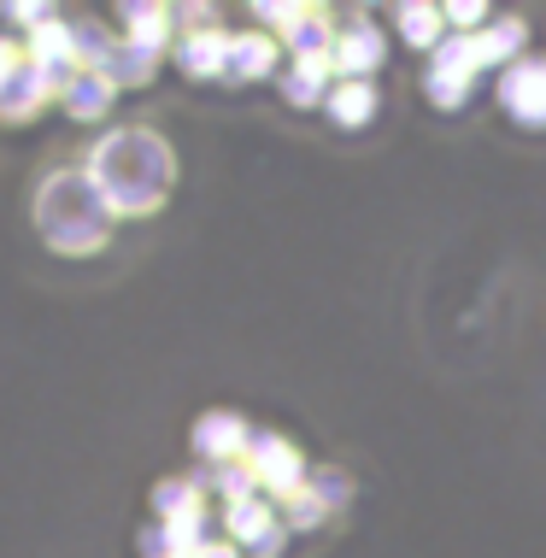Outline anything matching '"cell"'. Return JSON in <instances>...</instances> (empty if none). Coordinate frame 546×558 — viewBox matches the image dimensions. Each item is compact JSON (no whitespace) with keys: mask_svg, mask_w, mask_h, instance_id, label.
Here are the masks:
<instances>
[{"mask_svg":"<svg viewBox=\"0 0 546 558\" xmlns=\"http://www.w3.org/2000/svg\"><path fill=\"white\" fill-rule=\"evenodd\" d=\"M95 171H100V189L118 213L142 218L171 194V147L147 130H124L95 154Z\"/></svg>","mask_w":546,"mask_h":558,"instance_id":"1","label":"cell"},{"mask_svg":"<svg viewBox=\"0 0 546 558\" xmlns=\"http://www.w3.org/2000/svg\"><path fill=\"white\" fill-rule=\"evenodd\" d=\"M482 53H476V36H452L441 41V48L429 53V71H423V95L435 100L441 112H459L464 100H470V88H476V77H482Z\"/></svg>","mask_w":546,"mask_h":558,"instance_id":"2","label":"cell"},{"mask_svg":"<svg viewBox=\"0 0 546 558\" xmlns=\"http://www.w3.org/2000/svg\"><path fill=\"white\" fill-rule=\"evenodd\" d=\"M499 107L518 118L523 130H546V59H518L499 71Z\"/></svg>","mask_w":546,"mask_h":558,"instance_id":"3","label":"cell"},{"mask_svg":"<svg viewBox=\"0 0 546 558\" xmlns=\"http://www.w3.org/2000/svg\"><path fill=\"white\" fill-rule=\"evenodd\" d=\"M247 471L259 488L270 494H294V488H306V459H300V447L294 441H282V435H253V447H247Z\"/></svg>","mask_w":546,"mask_h":558,"instance_id":"4","label":"cell"},{"mask_svg":"<svg viewBox=\"0 0 546 558\" xmlns=\"http://www.w3.org/2000/svg\"><path fill=\"white\" fill-rule=\"evenodd\" d=\"M336 77L341 83H371L376 71H383V59H388V36L376 24H347L341 36H336Z\"/></svg>","mask_w":546,"mask_h":558,"instance_id":"5","label":"cell"},{"mask_svg":"<svg viewBox=\"0 0 546 558\" xmlns=\"http://www.w3.org/2000/svg\"><path fill=\"white\" fill-rule=\"evenodd\" d=\"M230 535L247 558H277L288 541V523L270 511V500H241V506H230Z\"/></svg>","mask_w":546,"mask_h":558,"instance_id":"6","label":"cell"},{"mask_svg":"<svg viewBox=\"0 0 546 558\" xmlns=\"http://www.w3.org/2000/svg\"><path fill=\"white\" fill-rule=\"evenodd\" d=\"M247 447H253V435L235 412H206L201 424H194V452H206L211 464H241Z\"/></svg>","mask_w":546,"mask_h":558,"instance_id":"7","label":"cell"},{"mask_svg":"<svg viewBox=\"0 0 546 558\" xmlns=\"http://www.w3.org/2000/svg\"><path fill=\"white\" fill-rule=\"evenodd\" d=\"M277 71V41L265 36V29H241V36H230V71L223 77L235 83H259Z\"/></svg>","mask_w":546,"mask_h":558,"instance_id":"8","label":"cell"},{"mask_svg":"<svg viewBox=\"0 0 546 558\" xmlns=\"http://www.w3.org/2000/svg\"><path fill=\"white\" fill-rule=\"evenodd\" d=\"M177 59H182L189 77H223V71H230V36H223V29H189Z\"/></svg>","mask_w":546,"mask_h":558,"instance_id":"9","label":"cell"},{"mask_svg":"<svg viewBox=\"0 0 546 558\" xmlns=\"http://www.w3.org/2000/svg\"><path fill=\"white\" fill-rule=\"evenodd\" d=\"M393 29H400V41L435 53L447 41V12L429 7V0H405V7H393Z\"/></svg>","mask_w":546,"mask_h":558,"instance_id":"10","label":"cell"},{"mask_svg":"<svg viewBox=\"0 0 546 558\" xmlns=\"http://www.w3.org/2000/svg\"><path fill=\"white\" fill-rule=\"evenodd\" d=\"M523 48H529V24L523 19H499V24H488V29H476V53H482V65H518L523 59Z\"/></svg>","mask_w":546,"mask_h":558,"instance_id":"11","label":"cell"},{"mask_svg":"<svg viewBox=\"0 0 546 558\" xmlns=\"http://www.w3.org/2000/svg\"><path fill=\"white\" fill-rule=\"evenodd\" d=\"M329 77H336V59H294V71L282 77V95L294 107H317V100H329Z\"/></svg>","mask_w":546,"mask_h":558,"instance_id":"12","label":"cell"},{"mask_svg":"<svg viewBox=\"0 0 546 558\" xmlns=\"http://www.w3.org/2000/svg\"><path fill=\"white\" fill-rule=\"evenodd\" d=\"M324 107H329V118H336L341 130H364L376 118V83H336Z\"/></svg>","mask_w":546,"mask_h":558,"instance_id":"13","label":"cell"},{"mask_svg":"<svg viewBox=\"0 0 546 558\" xmlns=\"http://www.w3.org/2000/svg\"><path fill=\"white\" fill-rule=\"evenodd\" d=\"M324 518H329V506L317 500V488H312V482H306V488H294V494L282 500V523H288V530H317Z\"/></svg>","mask_w":546,"mask_h":558,"instance_id":"14","label":"cell"},{"mask_svg":"<svg viewBox=\"0 0 546 558\" xmlns=\"http://www.w3.org/2000/svg\"><path fill=\"white\" fill-rule=\"evenodd\" d=\"M312 488H317V500H324L329 511H336V506H347V494H353V482H347L341 471H317V476H312Z\"/></svg>","mask_w":546,"mask_h":558,"instance_id":"15","label":"cell"},{"mask_svg":"<svg viewBox=\"0 0 546 558\" xmlns=\"http://www.w3.org/2000/svg\"><path fill=\"white\" fill-rule=\"evenodd\" d=\"M441 12H447V24H459V36H476L470 24H488V7H476V0H452Z\"/></svg>","mask_w":546,"mask_h":558,"instance_id":"16","label":"cell"},{"mask_svg":"<svg viewBox=\"0 0 546 558\" xmlns=\"http://www.w3.org/2000/svg\"><path fill=\"white\" fill-rule=\"evenodd\" d=\"M194 558H241V547L235 541H201V553Z\"/></svg>","mask_w":546,"mask_h":558,"instance_id":"17","label":"cell"}]
</instances>
